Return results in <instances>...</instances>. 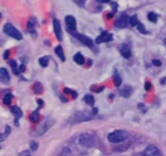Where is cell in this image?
Here are the masks:
<instances>
[{"mask_svg":"<svg viewBox=\"0 0 166 156\" xmlns=\"http://www.w3.org/2000/svg\"><path fill=\"white\" fill-rule=\"evenodd\" d=\"M91 113H94V114L98 113V108H94V109H92V111H91Z\"/></svg>","mask_w":166,"mask_h":156,"instance_id":"b9f144b4","label":"cell"},{"mask_svg":"<svg viewBox=\"0 0 166 156\" xmlns=\"http://www.w3.org/2000/svg\"><path fill=\"white\" fill-rule=\"evenodd\" d=\"M136 26H137V29H138L141 33H146V30L144 29V26H143L141 23H139V22H138Z\"/></svg>","mask_w":166,"mask_h":156,"instance_id":"f1b7e54d","label":"cell"},{"mask_svg":"<svg viewBox=\"0 0 166 156\" xmlns=\"http://www.w3.org/2000/svg\"><path fill=\"white\" fill-rule=\"evenodd\" d=\"M153 63H154L155 66H157V67H161V65H162L161 62L159 59H154V60H153Z\"/></svg>","mask_w":166,"mask_h":156,"instance_id":"e575fe53","label":"cell"},{"mask_svg":"<svg viewBox=\"0 0 166 156\" xmlns=\"http://www.w3.org/2000/svg\"><path fill=\"white\" fill-rule=\"evenodd\" d=\"M140 155L159 156V155H161V153H160V151H159V149L157 147H155V146H153V145H149V146H148V147L144 149V151H143Z\"/></svg>","mask_w":166,"mask_h":156,"instance_id":"ba28073f","label":"cell"},{"mask_svg":"<svg viewBox=\"0 0 166 156\" xmlns=\"http://www.w3.org/2000/svg\"><path fill=\"white\" fill-rule=\"evenodd\" d=\"M85 1L86 0H74V2L76 3V4L81 6V8H83V6L85 5Z\"/></svg>","mask_w":166,"mask_h":156,"instance_id":"4dcf8cb0","label":"cell"},{"mask_svg":"<svg viewBox=\"0 0 166 156\" xmlns=\"http://www.w3.org/2000/svg\"><path fill=\"white\" fill-rule=\"evenodd\" d=\"M11 133V127L9 126H5V132L3 133H0V143H1L2 141H4V139L7 138V135Z\"/></svg>","mask_w":166,"mask_h":156,"instance_id":"7402d4cb","label":"cell"},{"mask_svg":"<svg viewBox=\"0 0 166 156\" xmlns=\"http://www.w3.org/2000/svg\"><path fill=\"white\" fill-rule=\"evenodd\" d=\"M3 31H4L7 36H9L15 40H22L23 39L22 33L17 29V28L14 27V25H12L11 23H6L4 25V27H3Z\"/></svg>","mask_w":166,"mask_h":156,"instance_id":"7a4b0ae2","label":"cell"},{"mask_svg":"<svg viewBox=\"0 0 166 156\" xmlns=\"http://www.w3.org/2000/svg\"><path fill=\"white\" fill-rule=\"evenodd\" d=\"M97 2H100V3H108L110 2V0H95Z\"/></svg>","mask_w":166,"mask_h":156,"instance_id":"f35d334b","label":"cell"},{"mask_svg":"<svg viewBox=\"0 0 166 156\" xmlns=\"http://www.w3.org/2000/svg\"><path fill=\"white\" fill-rule=\"evenodd\" d=\"M129 22H130V25H132V26H136L137 23H138V19H137V16L136 15H133L132 17L129 18Z\"/></svg>","mask_w":166,"mask_h":156,"instance_id":"4316f807","label":"cell"},{"mask_svg":"<svg viewBox=\"0 0 166 156\" xmlns=\"http://www.w3.org/2000/svg\"><path fill=\"white\" fill-rule=\"evenodd\" d=\"M92 116H94V113H88V111H78V113H76L73 116L72 120L74 123H80V122H84V121L91 120Z\"/></svg>","mask_w":166,"mask_h":156,"instance_id":"277c9868","label":"cell"},{"mask_svg":"<svg viewBox=\"0 0 166 156\" xmlns=\"http://www.w3.org/2000/svg\"><path fill=\"white\" fill-rule=\"evenodd\" d=\"M53 29L54 33L56 36V39L58 41H62V29H61V24H60L59 20L54 19L53 20Z\"/></svg>","mask_w":166,"mask_h":156,"instance_id":"52a82bcc","label":"cell"},{"mask_svg":"<svg viewBox=\"0 0 166 156\" xmlns=\"http://www.w3.org/2000/svg\"><path fill=\"white\" fill-rule=\"evenodd\" d=\"M148 17H149V20L151 22H157V15H156L155 13H149Z\"/></svg>","mask_w":166,"mask_h":156,"instance_id":"83f0119b","label":"cell"},{"mask_svg":"<svg viewBox=\"0 0 166 156\" xmlns=\"http://www.w3.org/2000/svg\"><path fill=\"white\" fill-rule=\"evenodd\" d=\"M55 53H56V55L60 58L61 62H66V56H65V53H63V49L60 45L57 46L55 48Z\"/></svg>","mask_w":166,"mask_h":156,"instance_id":"e0dca14e","label":"cell"},{"mask_svg":"<svg viewBox=\"0 0 166 156\" xmlns=\"http://www.w3.org/2000/svg\"><path fill=\"white\" fill-rule=\"evenodd\" d=\"M120 53H122V55L124 57V58H130V57L132 56L131 49L127 44H124V45L122 46V48H120Z\"/></svg>","mask_w":166,"mask_h":156,"instance_id":"5bb4252c","label":"cell"},{"mask_svg":"<svg viewBox=\"0 0 166 156\" xmlns=\"http://www.w3.org/2000/svg\"><path fill=\"white\" fill-rule=\"evenodd\" d=\"M160 82H161V84H166V77L165 78H162L161 80H160Z\"/></svg>","mask_w":166,"mask_h":156,"instance_id":"60d3db41","label":"cell"},{"mask_svg":"<svg viewBox=\"0 0 166 156\" xmlns=\"http://www.w3.org/2000/svg\"><path fill=\"white\" fill-rule=\"evenodd\" d=\"M9 65L12 66V68H16V67H17V62H16V60H11V62H9Z\"/></svg>","mask_w":166,"mask_h":156,"instance_id":"74e56055","label":"cell"},{"mask_svg":"<svg viewBox=\"0 0 166 156\" xmlns=\"http://www.w3.org/2000/svg\"><path fill=\"white\" fill-rule=\"evenodd\" d=\"M29 120L31 121L32 123H37V122H39V120H40V114H39V111H33L32 113L29 116Z\"/></svg>","mask_w":166,"mask_h":156,"instance_id":"44dd1931","label":"cell"},{"mask_svg":"<svg viewBox=\"0 0 166 156\" xmlns=\"http://www.w3.org/2000/svg\"><path fill=\"white\" fill-rule=\"evenodd\" d=\"M165 44H166V40H165Z\"/></svg>","mask_w":166,"mask_h":156,"instance_id":"f6af8a7d","label":"cell"},{"mask_svg":"<svg viewBox=\"0 0 166 156\" xmlns=\"http://www.w3.org/2000/svg\"><path fill=\"white\" fill-rule=\"evenodd\" d=\"M74 60L76 63H78V65H83L85 62L84 57H83V55L81 53H76L74 55Z\"/></svg>","mask_w":166,"mask_h":156,"instance_id":"d6986e66","label":"cell"},{"mask_svg":"<svg viewBox=\"0 0 166 156\" xmlns=\"http://www.w3.org/2000/svg\"><path fill=\"white\" fill-rule=\"evenodd\" d=\"M79 144L83 147L91 148L95 146V138L94 135L89 134V133H83L79 138Z\"/></svg>","mask_w":166,"mask_h":156,"instance_id":"3957f363","label":"cell"},{"mask_svg":"<svg viewBox=\"0 0 166 156\" xmlns=\"http://www.w3.org/2000/svg\"><path fill=\"white\" fill-rule=\"evenodd\" d=\"M1 148H2V147H1V145H0V150H1Z\"/></svg>","mask_w":166,"mask_h":156,"instance_id":"7bdbcfd3","label":"cell"},{"mask_svg":"<svg viewBox=\"0 0 166 156\" xmlns=\"http://www.w3.org/2000/svg\"><path fill=\"white\" fill-rule=\"evenodd\" d=\"M113 81H114V84H115V87H120V84H122V77H120V75H114L113 76Z\"/></svg>","mask_w":166,"mask_h":156,"instance_id":"484cf974","label":"cell"},{"mask_svg":"<svg viewBox=\"0 0 166 156\" xmlns=\"http://www.w3.org/2000/svg\"><path fill=\"white\" fill-rule=\"evenodd\" d=\"M63 93H65V94H66V95H72V97L74 98V99H76V98L78 97V94H77V92L73 91V90H71V88H63Z\"/></svg>","mask_w":166,"mask_h":156,"instance_id":"603a6c76","label":"cell"},{"mask_svg":"<svg viewBox=\"0 0 166 156\" xmlns=\"http://www.w3.org/2000/svg\"><path fill=\"white\" fill-rule=\"evenodd\" d=\"M37 148H39V145H37V143H36V142H31L30 143V149H31V151H37Z\"/></svg>","mask_w":166,"mask_h":156,"instance_id":"f546056e","label":"cell"},{"mask_svg":"<svg viewBox=\"0 0 166 156\" xmlns=\"http://www.w3.org/2000/svg\"><path fill=\"white\" fill-rule=\"evenodd\" d=\"M37 104H39V107H37L36 110H37V111H39V110H40V108L44 107V101H43V100H41V99H39V100L37 101Z\"/></svg>","mask_w":166,"mask_h":156,"instance_id":"1f68e13d","label":"cell"},{"mask_svg":"<svg viewBox=\"0 0 166 156\" xmlns=\"http://www.w3.org/2000/svg\"><path fill=\"white\" fill-rule=\"evenodd\" d=\"M111 40H112V34L107 33V31H104V33H102L100 36L95 39V43L101 44V43H105V42H110Z\"/></svg>","mask_w":166,"mask_h":156,"instance_id":"30bf717a","label":"cell"},{"mask_svg":"<svg viewBox=\"0 0 166 156\" xmlns=\"http://www.w3.org/2000/svg\"><path fill=\"white\" fill-rule=\"evenodd\" d=\"M131 94H132V88L129 85H124V87H123L122 90H120V96H123L124 98L130 97Z\"/></svg>","mask_w":166,"mask_h":156,"instance_id":"2e32d148","label":"cell"},{"mask_svg":"<svg viewBox=\"0 0 166 156\" xmlns=\"http://www.w3.org/2000/svg\"><path fill=\"white\" fill-rule=\"evenodd\" d=\"M9 54H11V51H9V50H6L5 53H4V55H3V58H4V59H8Z\"/></svg>","mask_w":166,"mask_h":156,"instance_id":"d590c367","label":"cell"},{"mask_svg":"<svg viewBox=\"0 0 166 156\" xmlns=\"http://www.w3.org/2000/svg\"><path fill=\"white\" fill-rule=\"evenodd\" d=\"M9 81H11V77H9L7 70L5 68H1L0 69V82L3 84H8Z\"/></svg>","mask_w":166,"mask_h":156,"instance_id":"8fae6325","label":"cell"},{"mask_svg":"<svg viewBox=\"0 0 166 156\" xmlns=\"http://www.w3.org/2000/svg\"><path fill=\"white\" fill-rule=\"evenodd\" d=\"M19 155H20V156H22V155H30V153L28 151H23L22 153H19Z\"/></svg>","mask_w":166,"mask_h":156,"instance_id":"ab89813d","label":"cell"},{"mask_svg":"<svg viewBox=\"0 0 166 156\" xmlns=\"http://www.w3.org/2000/svg\"><path fill=\"white\" fill-rule=\"evenodd\" d=\"M84 101L88 105H90V106H94V104H95V98H94V96H91V95H86V96L84 97Z\"/></svg>","mask_w":166,"mask_h":156,"instance_id":"cb8c5ba5","label":"cell"},{"mask_svg":"<svg viewBox=\"0 0 166 156\" xmlns=\"http://www.w3.org/2000/svg\"><path fill=\"white\" fill-rule=\"evenodd\" d=\"M61 155H71V152H70V149H68V148L63 149V151H62Z\"/></svg>","mask_w":166,"mask_h":156,"instance_id":"d6a6232c","label":"cell"},{"mask_svg":"<svg viewBox=\"0 0 166 156\" xmlns=\"http://www.w3.org/2000/svg\"><path fill=\"white\" fill-rule=\"evenodd\" d=\"M53 124H54V120L47 119L44 123H42L41 125L37 128V130H36V134H37V136L43 135L44 133H46V132H47V130L49 129L50 127L53 125Z\"/></svg>","mask_w":166,"mask_h":156,"instance_id":"5b68a950","label":"cell"},{"mask_svg":"<svg viewBox=\"0 0 166 156\" xmlns=\"http://www.w3.org/2000/svg\"><path fill=\"white\" fill-rule=\"evenodd\" d=\"M11 113L14 114L16 118H19V119L23 117V113H22L21 108L18 107V106H16V105H14V106L11 107Z\"/></svg>","mask_w":166,"mask_h":156,"instance_id":"9a60e30c","label":"cell"},{"mask_svg":"<svg viewBox=\"0 0 166 156\" xmlns=\"http://www.w3.org/2000/svg\"><path fill=\"white\" fill-rule=\"evenodd\" d=\"M128 138H129V134L124 130H115V131L108 134V141L113 143V144L124 142L126 139H128Z\"/></svg>","mask_w":166,"mask_h":156,"instance_id":"6da1fadb","label":"cell"},{"mask_svg":"<svg viewBox=\"0 0 166 156\" xmlns=\"http://www.w3.org/2000/svg\"><path fill=\"white\" fill-rule=\"evenodd\" d=\"M73 37L76 38L77 40H79L82 44H84L85 46L89 47V48H92L94 47V42H92L91 39H89V38H87L86 36H84V34H81V33H73V31H71Z\"/></svg>","mask_w":166,"mask_h":156,"instance_id":"8992f818","label":"cell"},{"mask_svg":"<svg viewBox=\"0 0 166 156\" xmlns=\"http://www.w3.org/2000/svg\"><path fill=\"white\" fill-rule=\"evenodd\" d=\"M65 21L69 31H74L76 29V19L73 16H66Z\"/></svg>","mask_w":166,"mask_h":156,"instance_id":"7c38bea8","label":"cell"},{"mask_svg":"<svg viewBox=\"0 0 166 156\" xmlns=\"http://www.w3.org/2000/svg\"><path fill=\"white\" fill-rule=\"evenodd\" d=\"M151 88H152V83L151 82H145V84H144V88L146 91H149L151 90Z\"/></svg>","mask_w":166,"mask_h":156,"instance_id":"836d02e7","label":"cell"},{"mask_svg":"<svg viewBox=\"0 0 166 156\" xmlns=\"http://www.w3.org/2000/svg\"><path fill=\"white\" fill-rule=\"evenodd\" d=\"M32 90L37 95H41L42 93H43L44 88H43V85H42L41 82H36V83L33 84V87H32Z\"/></svg>","mask_w":166,"mask_h":156,"instance_id":"ac0fdd59","label":"cell"},{"mask_svg":"<svg viewBox=\"0 0 166 156\" xmlns=\"http://www.w3.org/2000/svg\"><path fill=\"white\" fill-rule=\"evenodd\" d=\"M19 71H20V73H23L25 71V65L24 63L20 65V67H19Z\"/></svg>","mask_w":166,"mask_h":156,"instance_id":"8d00e7d4","label":"cell"},{"mask_svg":"<svg viewBox=\"0 0 166 156\" xmlns=\"http://www.w3.org/2000/svg\"><path fill=\"white\" fill-rule=\"evenodd\" d=\"M128 19H129V18H128L124 14H123L115 21V26L117 28H124V27H127V25H128Z\"/></svg>","mask_w":166,"mask_h":156,"instance_id":"4fadbf2b","label":"cell"},{"mask_svg":"<svg viewBox=\"0 0 166 156\" xmlns=\"http://www.w3.org/2000/svg\"><path fill=\"white\" fill-rule=\"evenodd\" d=\"M49 59H50L49 56L41 57V58L39 59V63H40L41 67H43V68H46V67H48V65H49Z\"/></svg>","mask_w":166,"mask_h":156,"instance_id":"ffe728a7","label":"cell"},{"mask_svg":"<svg viewBox=\"0 0 166 156\" xmlns=\"http://www.w3.org/2000/svg\"><path fill=\"white\" fill-rule=\"evenodd\" d=\"M0 18H1V14H0Z\"/></svg>","mask_w":166,"mask_h":156,"instance_id":"ee69618b","label":"cell"},{"mask_svg":"<svg viewBox=\"0 0 166 156\" xmlns=\"http://www.w3.org/2000/svg\"><path fill=\"white\" fill-rule=\"evenodd\" d=\"M37 19L31 17L29 18V20L27 22V30L32 34V37H37V33H36V27H37Z\"/></svg>","mask_w":166,"mask_h":156,"instance_id":"9c48e42d","label":"cell"},{"mask_svg":"<svg viewBox=\"0 0 166 156\" xmlns=\"http://www.w3.org/2000/svg\"><path fill=\"white\" fill-rule=\"evenodd\" d=\"M12 100V95L11 93H7L4 96V98H3V103H4L5 105H9Z\"/></svg>","mask_w":166,"mask_h":156,"instance_id":"d4e9b609","label":"cell"}]
</instances>
